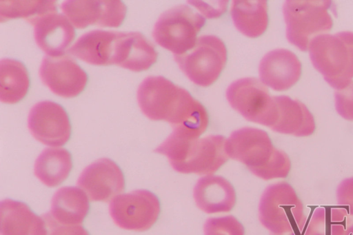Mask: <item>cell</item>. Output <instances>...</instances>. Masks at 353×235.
I'll return each instance as SVG.
<instances>
[{
    "instance_id": "16",
    "label": "cell",
    "mask_w": 353,
    "mask_h": 235,
    "mask_svg": "<svg viewBox=\"0 0 353 235\" xmlns=\"http://www.w3.org/2000/svg\"><path fill=\"white\" fill-rule=\"evenodd\" d=\"M32 25L37 45L49 57L63 55L75 37L72 24L57 12L41 17Z\"/></svg>"
},
{
    "instance_id": "12",
    "label": "cell",
    "mask_w": 353,
    "mask_h": 235,
    "mask_svg": "<svg viewBox=\"0 0 353 235\" xmlns=\"http://www.w3.org/2000/svg\"><path fill=\"white\" fill-rule=\"evenodd\" d=\"M39 76L54 94L71 98L79 95L88 82L86 72L70 56H46L39 68Z\"/></svg>"
},
{
    "instance_id": "26",
    "label": "cell",
    "mask_w": 353,
    "mask_h": 235,
    "mask_svg": "<svg viewBox=\"0 0 353 235\" xmlns=\"http://www.w3.org/2000/svg\"><path fill=\"white\" fill-rule=\"evenodd\" d=\"M204 235H244L242 224L233 216L208 218L203 227Z\"/></svg>"
},
{
    "instance_id": "18",
    "label": "cell",
    "mask_w": 353,
    "mask_h": 235,
    "mask_svg": "<svg viewBox=\"0 0 353 235\" xmlns=\"http://www.w3.org/2000/svg\"><path fill=\"white\" fill-rule=\"evenodd\" d=\"M198 207L207 214L230 212L236 203L232 184L220 176L207 175L199 178L194 189Z\"/></svg>"
},
{
    "instance_id": "9",
    "label": "cell",
    "mask_w": 353,
    "mask_h": 235,
    "mask_svg": "<svg viewBox=\"0 0 353 235\" xmlns=\"http://www.w3.org/2000/svg\"><path fill=\"white\" fill-rule=\"evenodd\" d=\"M28 126L37 141L52 147L63 145L71 134L66 111L61 105L50 101L39 102L31 108Z\"/></svg>"
},
{
    "instance_id": "11",
    "label": "cell",
    "mask_w": 353,
    "mask_h": 235,
    "mask_svg": "<svg viewBox=\"0 0 353 235\" xmlns=\"http://www.w3.org/2000/svg\"><path fill=\"white\" fill-rule=\"evenodd\" d=\"M61 10L77 28L90 25L101 27H119L126 14V6L118 0L65 1Z\"/></svg>"
},
{
    "instance_id": "13",
    "label": "cell",
    "mask_w": 353,
    "mask_h": 235,
    "mask_svg": "<svg viewBox=\"0 0 353 235\" xmlns=\"http://www.w3.org/2000/svg\"><path fill=\"white\" fill-rule=\"evenodd\" d=\"M77 185L91 201H108L124 190L125 179L116 163L102 158L83 170Z\"/></svg>"
},
{
    "instance_id": "23",
    "label": "cell",
    "mask_w": 353,
    "mask_h": 235,
    "mask_svg": "<svg viewBox=\"0 0 353 235\" xmlns=\"http://www.w3.org/2000/svg\"><path fill=\"white\" fill-rule=\"evenodd\" d=\"M30 85L28 70L21 62L3 59L0 62V100L16 103L26 95Z\"/></svg>"
},
{
    "instance_id": "22",
    "label": "cell",
    "mask_w": 353,
    "mask_h": 235,
    "mask_svg": "<svg viewBox=\"0 0 353 235\" xmlns=\"http://www.w3.org/2000/svg\"><path fill=\"white\" fill-rule=\"evenodd\" d=\"M231 15L236 28L244 35L257 37L268 24L267 1L264 0H235L232 1Z\"/></svg>"
},
{
    "instance_id": "8",
    "label": "cell",
    "mask_w": 353,
    "mask_h": 235,
    "mask_svg": "<svg viewBox=\"0 0 353 235\" xmlns=\"http://www.w3.org/2000/svg\"><path fill=\"white\" fill-rule=\"evenodd\" d=\"M157 196L146 190H137L113 198L109 205L110 214L121 228L143 232L150 229L160 214Z\"/></svg>"
},
{
    "instance_id": "28",
    "label": "cell",
    "mask_w": 353,
    "mask_h": 235,
    "mask_svg": "<svg viewBox=\"0 0 353 235\" xmlns=\"http://www.w3.org/2000/svg\"><path fill=\"white\" fill-rule=\"evenodd\" d=\"M334 98L339 112L344 116L353 117V81L346 88L336 90Z\"/></svg>"
},
{
    "instance_id": "5",
    "label": "cell",
    "mask_w": 353,
    "mask_h": 235,
    "mask_svg": "<svg viewBox=\"0 0 353 235\" xmlns=\"http://www.w3.org/2000/svg\"><path fill=\"white\" fill-rule=\"evenodd\" d=\"M331 5L330 1H285L283 12L288 41L301 51L307 50L313 38L332 28Z\"/></svg>"
},
{
    "instance_id": "14",
    "label": "cell",
    "mask_w": 353,
    "mask_h": 235,
    "mask_svg": "<svg viewBox=\"0 0 353 235\" xmlns=\"http://www.w3.org/2000/svg\"><path fill=\"white\" fill-rule=\"evenodd\" d=\"M283 184L271 185L263 192L259 207V220L270 235H296L297 220Z\"/></svg>"
},
{
    "instance_id": "17",
    "label": "cell",
    "mask_w": 353,
    "mask_h": 235,
    "mask_svg": "<svg viewBox=\"0 0 353 235\" xmlns=\"http://www.w3.org/2000/svg\"><path fill=\"white\" fill-rule=\"evenodd\" d=\"M1 235H48L44 218L23 202L5 199L0 203Z\"/></svg>"
},
{
    "instance_id": "1",
    "label": "cell",
    "mask_w": 353,
    "mask_h": 235,
    "mask_svg": "<svg viewBox=\"0 0 353 235\" xmlns=\"http://www.w3.org/2000/svg\"><path fill=\"white\" fill-rule=\"evenodd\" d=\"M137 101L148 118L168 122L176 136L198 139L208 125L204 106L188 91L161 76H148L141 82Z\"/></svg>"
},
{
    "instance_id": "2",
    "label": "cell",
    "mask_w": 353,
    "mask_h": 235,
    "mask_svg": "<svg viewBox=\"0 0 353 235\" xmlns=\"http://www.w3.org/2000/svg\"><path fill=\"white\" fill-rule=\"evenodd\" d=\"M225 143L221 135L188 139L171 134L154 152L166 156L178 172L211 175L229 158Z\"/></svg>"
},
{
    "instance_id": "7",
    "label": "cell",
    "mask_w": 353,
    "mask_h": 235,
    "mask_svg": "<svg viewBox=\"0 0 353 235\" xmlns=\"http://www.w3.org/2000/svg\"><path fill=\"white\" fill-rule=\"evenodd\" d=\"M180 69L196 85L207 87L219 76L227 61L223 42L214 35L200 37L190 52L174 55Z\"/></svg>"
},
{
    "instance_id": "21",
    "label": "cell",
    "mask_w": 353,
    "mask_h": 235,
    "mask_svg": "<svg viewBox=\"0 0 353 235\" xmlns=\"http://www.w3.org/2000/svg\"><path fill=\"white\" fill-rule=\"evenodd\" d=\"M72 167L70 153L61 147H48L35 161V176L48 187H56L68 176Z\"/></svg>"
},
{
    "instance_id": "20",
    "label": "cell",
    "mask_w": 353,
    "mask_h": 235,
    "mask_svg": "<svg viewBox=\"0 0 353 235\" xmlns=\"http://www.w3.org/2000/svg\"><path fill=\"white\" fill-rule=\"evenodd\" d=\"M90 208L87 194L77 187H63L54 194L49 213L57 223L67 225L81 224Z\"/></svg>"
},
{
    "instance_id": "3",
    "label": "cell",
    "mask_w": 353,
    "mask_h": 235,
    "mask_svg": "<svg viewBox=\"0 0 353 235\" xmlns=\"http://www.w3.org/2000/svg\"><path fill=\"white\" fill-rule=\"evenodd\" d=\"M225 149L228 157L241 162L262 179L283 176L287 172L286 156L261 129L246 127L234 131L226 140Z\"/></svg>"
},
{
    "instance_id": "15",
    "label": "cell",
    "mask_w": 353,
    "mask_h": 235,
    "mask_svg": "<svg viewBox=\"0 0 353 235\" xmlns=\"http://www.w3.org/2000/svg\"><path fill=\"white\" fill-rule=\"evenodd\" d=\"M301 63L295 54L286 49L268 52L259 64L261 82L276 91L293 86L301 75Z\"/></svg>"
},
{
    "instance_id": "10",
    "label": "cell",
    "mask_w": 353,
    "mask_h": 235,
    "mask_svg": "<svg viewBox=\"0 0 353 235\" xmlns=\"http://www.w3.org/2000/svg\"><path fill=\"white\" fill-rule=\"evenodd\" d=\"M226 97L232 108L249 121L265 125L272 104V96L259 79L242 78L232 82Z\"/></svg>"
},
{
    "instance_id": "6",
    "label": "cell",
    "mask_w": 353,
    "mask_h": 235,
    "mask_svg": "<svg viewBox=\"0 0 353 235\" xmlns=\"http://www.w3.org/2000/svg\"><path fill=\"white\" fill-rule=\"evenodd\" d=\"M205 18L185 5L165 11L156 22L152 37L174 55H181L194 48L196 34L204 25Z\"/></svg>"
},
{
    "instance_id": "19",
    "label": "cell",
    "mask_w": 353,
    "mask_h": 235,
    "mask_svg": "<svg viewBox=\"0 0 353 235\" xmlns=\"http://www.w3.org/2000/svg\"><path fill=\"white\" fill-rule=\"evenodd\" d=\"M121 32L95 30L81 35L68 52L92 65L113 64L117 41Z\"/></svg>"
},
{
    "instance_id": "27",
    "label": "cell",
    "mask_w": 353,
    "mask_h": 235,
    "mask_svg": "<svg viewBox=\"0 0 353 235\" xmlns=\"http://www.w3.org/2000/svg\"><path fill=\"white\" fill-rule=\"evenodd\" d=\"M43 217L48 227V235H90L81 225H67L57 223L52 218L49 213L43 214Z\"/></svg>"
},
{
    "instance_id": "24",
    "label": "cell",
    "mask_w": 353,
    "mask_h": 235,
    "mask_svg": "<svg viewBox=\"0 0 353 235\" xmlns=\"http://www.w3.org/2000/svg\"><path fill=\"white\" fill-rule=\"evenodd\" d=\"M304 105L287 96H272V104L265 126L286 134H299L300 124L305 113Z\"/></svg>"
},
{
    "instance_id": "25",
    "label": "cell",
    "mask_w": 353,
    "mask_h": 235,
    "mask_svg": "<svg viewBox=\"0 0 353 235\" xmlns=\"http://www.w3.org/2000/svg\"><path fill=\"white\" fill-rule=\"evenodd\" d=\"M56 1H0V21L23 18L33 25L39 19L57 12Z\"/></svg>"
},
{
    "instance_id": "4",
    "label": "cell",
    "mask_w": 353,
    "mask_h": 235,
    "mask_svg": "<svg viewBox=\"0 0 353 235\" xmlns=\"http://www.w3.org/2000/svg\"><path fill=\"white\" fill-rule=\"evenodd\" d=\"M308 50L313 66L331 87L342 90L352 81V32L319 34L312 39Z\"/></svg>"
}]
</instances>
